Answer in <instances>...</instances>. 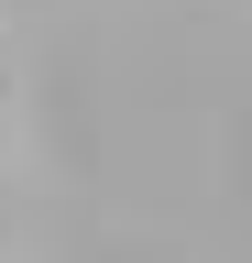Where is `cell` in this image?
<instances>
[]
</instances>
